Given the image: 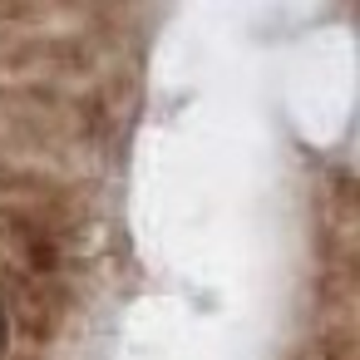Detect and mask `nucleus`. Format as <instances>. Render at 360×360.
I'll return each mask as SVG.
<instances>
[]
</instances>
